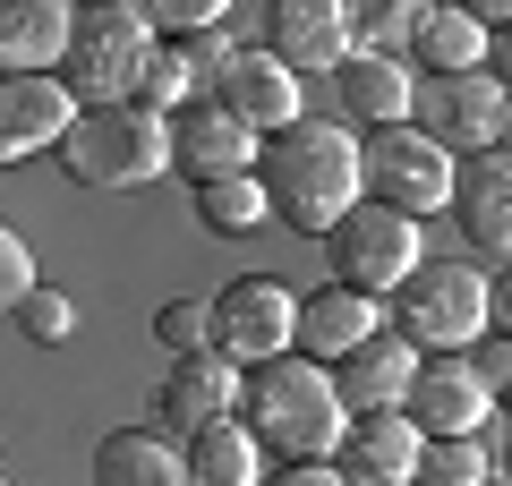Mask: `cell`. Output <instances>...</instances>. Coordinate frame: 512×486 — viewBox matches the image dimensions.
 Instances as JSON below:
<instances>
[{
    "mask_svg": "<svg viewBox=\"0 0 512 486\" xmlns=\"http://www.w3.org/2000/svg\"><path fill=\"white\" fill-rule=\"evenodd\" d=\"M376 333H393V316H384V299H367V290H350V282H325V290L299 299V350H308V359L342 367L350 350H367Z\"/></svg>",
    "mask_w": 512,
    "mask_h": 486,
    "instance_id": "obj_16",
    "label": "cell"
},
{
    "mask_svg": "<svg viewBox=\"0 0 512 486\" xmlns=\"http://www.w3.org/2000/svg\"><path fill=\"white\" fill-rule=\"evenodd\" d=\"M495 145H504V154H512V94H504V120H495Z\"/></svg>",
    "mask_w": 512,
    "mask_h": 486,
    "instance_id": "obj_37",
    "label": "cell"
},
{
    "mask_svg": "<svg viewBox=\"0 0 512 486\" xmlns=\"http://www.w3.org/2000/svg\"><path fill=\"white\" fill-rule=\"evenodd\" d=\"M504 478H512V427H504Z\"/></svg>",
    "mask_w": 512,
    "mask_h": 486,
    "instance_id": "obj_38",
    "label": "cell"
},
{
    "mask_svg": "<svg viewBox=\"0 0 512 486\" xmlns=\"http://www.w3.org/2000/svg\"><path fill=\"white\" fill-rule=\"evenodd\" d=\"M77 94H69V77H9L0 86V154L9 162H26V154H43V145H69V128H77Z\"/></svg>",
    "mask_w": 512,
    "mask_h": 486,
    "instance_id": "obj_14",
    "label": "cell"
},
{
    "mask_svg": "<svg viewBox=\"0 0 512 486\" xmlns=\"http://www.w3.org/2000/svg\"><path fill=\"white\" fill-rule=\"evenodd\" d=\"M419 111H427L419 128L444 145V154H487L495 120H504V86H495V69H478V77H427Z\"/></svg>",
    "mask_w": 512,
    "mask_h": 486,
    "instance_id": "obj_12",
    "label": "cell"
},
{
    "mask_svg": "<svg viewBox=\"0 0 512 486\" xmlns=\"http://www.w3.org/2000/svg\"><path fill=\"white\" fill-rule=\"evenodd\" d=\"M333 384H342L350 418H376V410H410V393H419V350H410L402 333H376L367 350H350V359L333 367Z\"/></svg>",
    "mask_w": 512,
    "mask_h": 486,
    "instance_id": "obj_21",
    "label": "cell"
},
{
    "mask_svg": "<svg viewBox=\"0 0 512 486\" xmlns=\"http://www.w3.org/2000/svg\"><path fill=\"white\" fill-rule=\"evenodd\" d=\"M205 94V69H197V52L188 43H163V52L146 60V86H137V103L146 111H163V120H180L188 103Z\"/></svg>",
    "mask_w": 512,
    "mask_h": 486,
    "instance_id": "obj_26",
    "label": "cell"
},
{
    "mask_svg": "<svg viewBox=\"0 0 512 486\" xmlns=\"http://www.w3.org/2000/svg\"><path fill=\"white\" fill-rule=\"evenodd\" d=\"M248 410V367L222 359V350H205V359H171L163 393H154V427L171 435V444H188V435L222 427V418Z\"/></svg>",
    "mask_w": 512,
    "mask_h": 486,
    "instance_id": "obj_9",
    "label": "cell"
},
{
    "mask_svg": "<svg viewBox=\"0 0 512 486\" xmlns=\"http://www.w3.org/2000/svg\"><path fill=\"white\" fill-rule=\"evenodd\" d=\"M495 418V384L478 376L470 359H427L419 367V393H410V427L427 444H453V435H478Z\"/></svg>",
    "mask_w": 512,
    "mask_h": 486,
    "instance_id": "obj_13",
    "label": "cell"
},
{
    "mask_svg": "<svg viewBox=\"0 0 512 486\" xmlns=\"http://www.w3.org/2000/svg\"><path fill=\"white\" fill-rule=\"evenodd\" d=\"M256 427V444L282 452V461H342L350 444V401L342 384H333V367L316 359H274V367H248V410H239Z\"/></svg>",
    "mask_w": 512,
    "mask_h": 486,
    "instance_id": "obj_2",
    "label": "cell"
},
{
    "mask_svg": "<svg viewBox=\"0 0 512 486\" xmlns=\"http://www.w3.org/2000/svg\"><path fill=\"white\" fill-rule=\"evenodd\" d=\"M9 324H18L26 342H69V333H77V307L60 299V290H35V299H26Z\"/></svg>",
    "mask_w": 512,
    "mask_h": 486,
    "instance_id": "obj_32",
    "label": "cell"
},
{
    "mask_svg": "<svg viewBox=\"0 0 512 486\" xmlns=\"http://www.w3.org/2000/svg\"><path fill=\"white\" fill-rule=\"evenodd\" d=\"M504 478V461H495L478 435H453V444H427L419 461V486H495Z\"/></svg>",
    "mask_w": 512,
    "mask_h": 486,
    "instance_id": "obj_27",
    "label": "cell"
},
{
    "mask_svg": "<svg viewBox=\"0 0 512 486\" xmlns=\"http://www.w3.org/2000/svg\"><path fill=\"white\" fill-rule=\"evenodd\" d=\"M60 171L77 188H154L171 171V120L146 103H111V111H77Z\"/></svg>",
    "mask_w": 512,
    "mask_h": 486,
    "instance_id": "obj_4",
    "label": "cell"
},
{
    "mask_svg": "<svg viewBox=\"0 0 512 486\" xmlns=\"http://www.w3.org/2000/svg\"><path fill=\"white\" fill-rule=\"evenodd\" d=\"M291 342H299V299L282 282H265V273L222 282V299H214V350L222 359L274 367V359H291Z\"/></svg>",
    "mask_w": 512,
    "mask_h": 486,
    "instance_id": "obj_8",
    "label": "cell"
},
{
    "mask_svg": "<svg viewBox=\"0 0 512 486\" xmlns=\"http://www.w3.org/2000/svg\"><path fill=\"white\" fill-rule=\"evenodd\" d=\"M265 35H274L265 52H274L291 77H308V69L342 77L350 60H359V43H350V9H342V0H274Z\"/></svg>",
    "mask_w": 512,
    "mask_h": 486,
    "instance_id": "obj_11",
    "label": "cell"
},
{
    "mask_svg": "<svg viewBox=\"0 0 512 486\" xmlns=\"http://www.w3.org/2000/svg\"><path fill=\"white\" fill-rule=\"evenodd\" d=\"M197 222L222 239H248L256 222H274V197H265V180L256 171H239V180H205L197 188Z\"/></svg>",
    "mask_w": 512,
    "mask_h": 486,
    "instance_id": "obj_25",
    "label": "cell"
},
{
    "mask_svg": "<svg viewBox=\"0 0 512 486\" xmlns=\"http://www.w3.org/2000/svg\"><path fill=\"white\" fill-rule=\"evenodd\" d=\"M163 52V35L146 26V9H128V0H103L77 18V52H69V94L86 111H111V103H137L146 86V60Z\"/></svg>",
    "mask_w": 512,
    "mask_h": 486,
    "instance_id": "obj_5",
    "label": "cell"
},
{
    "mask_svg": "<svg viewBox=\"0 0 512 486\" xmlns=\"http://www.w3.org/2000/svg\"><path fill=\"white\" fill-rule=\"evenodd\" d=\"M171 162H180L188 180H239V171H256L265 162V137L256 128H239L231 111H214V103H197V111H180L171 120Z\"/></svg>",
    "mask_w": 512,
    "mask_h": 486,
    "instance_id": "obj_15",
    "label": "cell"
},
{
    "mask_svg": "<svg viewBox=\"0 0 512 486\" xmlns=\"http://www.w3.org/2000/svg\"><path fill=\"white\" fill-rule=\"evenodd\" d=\"M35 248H26V239H18V222H9V231H0V307H9V316H18V307L26 299H35Z\"/></svg>",
    "mask_w": 512,
    "mask_h": 486,
    "instance_id": "obj_30",
    "label": "cell"
},
{
    "mask_svg": "<svg viewBox=\"0 0 512 486\" xmlns=\"http://www.w3.org/2000/svg\"><path fill=\"white\" fill-rule=\"evenodd\" d=\"M94 486H197L188 478V444L163 427H120L94 444Z\"/></svg>",
    "mask_w": 512,
    "mask_h": 486,
    "instance_id": "obj_22",
    "label": "cell"
},
{
    "mask_svg": "<svg viewBox=\"0 0 512 486\" xmlns=\"http://www.w3.org/2000/svg\"><path fill=\"white\" fill-rule=\"evenodd\" d=\"M453 222H461V239H470L478 256H512V154L504 145H487V154L461 162Z\"/></svg>",
    "mask_w": 512,
    "mask_h": 486,
    "instance_id": "obj_18",
    "label": "cell"
},
{
    "mask_svg": "<svg viewBox=\"0 0 512 486\" xmlns=\"http://www.w3.org/2000/svg\"><path fill=\"white\" fill-rule=\"evenodd\" d=\"M487 69H495V86L512 94V26H504V35H495V52H487Z\"/></svg>",
    "mask_w": 512,
    "mask_h": 486,
    "instance_id": "obj_35",
    "label": "cell"
},
{
    "mask_svg": "<svg viewBox=\"0 0 512 486\" xmlns=\"http://www.w3.org/2000/svg\"><path fill=\"white\" fill-rule=\"evenodd\" d=\"M427 461V435L410 427V410H376V418H350V444H342V478L350 486H419Z\"/></svg>",
    "mask_w": 512,
    "mask_h": 486,
    "instance_id": "obj_17",
    "label": "cell"
},
{
    "mask_svg": "<svg viewBox=\"0 0 512 486\" xmlns=\"http://www.w3.org/2000/svg\"><path fill=\"white\" fill-rule=\"evenodd\" d=\"M495 333H512V265L495 273Z\"/></svg>",
    "mask_w": 512,
    "mask_h": 486,
    "instance_id": "obj_36",
    "label": "cell"
},
{
    "mask_svg": "<svg viewBox=\"0 0 512 486\" xmlns=\"http://www.w3.org/2000/svg\"><path fill=\"white\" fill-rule=\"evenodd\" d=\"M333 103H342V120H359V137H376V128H410V111H419V69H410V60L359 52L342 77H333Z\"/></svg>",
    "mask_w": 512,
    "mask_h": 486,
    "instance_id": "obj_20",
    "label": "cell"
},
{
    "mask_svg": "<svg viewBox=\"0 0 512 486\" xmlns=\"http://www.w3.org/2000/svg\"><path fill=\"white\" fill-rule=\"evenodd\" d=\"M393 333L410 350H436V359H461L495 333V282L478 265H419L393 299H384Z\"/></svg>",
    "mask_w": 512,
    "mask_h": 486,
    "instance_id": "obj_3",
    "label": "cell"
},
{
    "mask_svg": "<svg viewBox=\"0 0 512 486\" xmlns=\"http://www.w3.org/2000/svg\"><path fill=\"white\" fill-rule=\"evenodd\" d=\"M214 111H231L239 128H256V137H282V128H299L308 111H299V77L282 69L274 52H248V43H231V60L214 69V94H205Z\"/></svg>",
    "mask_w": 512,
    "mask_h": 486,
    "instance_id": "obj_10",
    "label": "cell"
},
{
    "mask_svg": "<svg viewBox=\"0 0 512 486\" xmlns=\"http://www.w3.org/2000/svg\"><path fill=\"white\" fill-rule=\"evenodd\" d=\"M188 478L197 486H265L274 469H265V444H256L248 418H222V427L188 435Z\"/></svg>",
    "mask_w": 512,
    "mask_h": 486,
    "instance_id": "obj_24",
    "label": "cell"
},
{
    "mask_svg": "<svg viewBox=\"0 0 512 486\" xmlns=\"http://www.w3.org/2000/svg\"><path fill=\"white\" fill-rule=\"evenodd\" d=\"M256 180L274 197V214L308 239H333L350 214L367 205V162H359V128L342 120H299L282 137H265Z\"/></svg>",
    "mask_w": 512,
    "mask_h": 486,
    "instance_id": "obj_1",
    "label": "cell"
},
{
    "mask_svg": "<svg viewBox=\"0 0 512 486\" xmlns=\"http://www.w3.org/2000/svg\"><path fill=\"white\" fill-rule=\"evenodd\" d=\"M410 52H419L427 77H478V69H487V52H495V35H487L478 9H419Z\"/></svg>",
    "mask_w": 512,
    "mask_h": 486,
    "instance_id": "obj_23",
    "label": "cell"
},
{
    "mask_svg": "<svg viewBox=\"0 0 512 486\" xmlns=\"http://www.w3.org/2000/svg\"><path fill=\"white\" fill-rule=\"evenodd\" d=\"M325 265H333V282L367 290V299H393V290L427 265V239H419V222H410V214H393V205L367 197L359 214L325 239Z\"/></svg>",
    "mask_w": 512,
    "mask_h": 486,
    "instance_id": "obj_7",
    "label": "cell"
},
{
    "mask_svg": "<svg viewBox=\"0 0 512 486\" xmlns=\"http://www.w3.org/2000/svg\"><path fill=\"white\" fill-rule=\"evenodd\" d=\"M265 486H350V478H342L333 461H299V469H274Z\"/></svg>",
    "mask_w": 512,
    "mask_h": 486,
    "instance_id": "obj_34",
    "label": "cell"
},
{
    "mask_svg": "<svg viewBox=\"0 0 512 486\" xmlns=\"http://www.w3.org/2000/svg\"><path fill=\"white\" fill-rule=\"evenodd\" d=\"M495 486H512V478H495Z\"/></svg>",
    "mask_w": 512,
    "mask_h": 486,
    "instance_id": "obj_39",
    "label": "cell"
},
{
    "mask_svg": "<svg viewBox=\"0 0 512 486\" xmlns=\"http://www.w3.org/2000/svg\"><path fill=\"white\" fill-rule=\"evenodd\" d=\"M359 162H367V197L393 205V214L427 222V214H453V180L461 162L444 154L436 137H427L419 120L410 128H376V137H359Z\"/></svg>",
    "mask_w": 512,
    "mask_h": 486,
    "instance_id": "obj_6",
    "label": "cell"
},
{
    "mask_svg": "<svg viewBox=\"0 0 512 486\" xmlns=\"http://www.w3.org/2000/svg\"><path fill=\"white\" fill-rule=\"evenodd\" d=\"M146 26H154V35H188V43H205V35L222 26V0H154Z\"/></svg>",
    "mask_w": 512,
    "mask_h": 486,
    "instance_id": "obj_31",
    "label": "cell"
},
{
    "mask_svg": "<svg viewBox=\"0 0 512 486\" xmlns=\"http://www.w3.org/2000/svg\"><path fill=\"white\" fill-rule=\"evenodd\" d=\"M154 342H163L171 359H205V350H214V299H171L163 316H154Z\"/></svg>",
    "mask_w": 512,
    "mask_h": 486,
    "instance_id": "obj_29",
    "label": "cell"
},
{
    "mask_svg": "<svg viewBox=\"0 0 512 486\" xmlns=\"http://www.w3.org/2000/svg\"><path fill=\"white\" fill-rule=\"evenodd\" d=\"M69 52H77L69 0H9L0 9V60H9V77H60Z\"/></svg>",
    "mask_w": 512,
    "mask_h": 486,
    "instance_id": "obj_19",
    "label": "cell"
},
{
    "mask_svg": "<svg viewBox=\"0 0 512 486\" xmlns=\"http://www.w3.org/2000/svg\"><path fill=\"white\" fill-rule=\"evenodd\" d=\"M470 367L495 384V401H512V333H487V342L470 350Z\"/></svg>",
    "mask_w": 512,
    "mask_h": 486,
    "instance_id": "obj_33",
    "label": "cell"
},
{
    "mask_svg": "<svg viewBox=\"0 0 512 486\" xmlns=\"http://www.w3.org/2000/svg\"><path fill=\"white\" fill-rule=\"evenodd\" d=\"M410 35H419V9L410 0H367V9H350V43L376 60H402Z\"/></svg>",
    "mask_w": 512,
    "mask_h": 486,
    "instance_id": "obj_28",
    "label": "cell"
}]
</instances>
